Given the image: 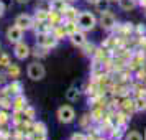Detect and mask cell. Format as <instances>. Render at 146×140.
<instances>
[{
	"instance_id": "obj_24",
	"label": "cell",
	"mask_w": 146,
	"mask_h": 140,
	"mask_svg": "<svg viewBox=\"0 0 146 140\" xmlns=\"http://www.w3.org/2000/svg\"><path fill=\"white\" fill-rule=\"evenodd\" d=\"M8 120H10V117H8V112L5 111V109H0V127L7 125Z\"/></svg>"
},
{
	"instance_id": "obj_29",
	"label": "cell",
	"mask_w": 146,
	"mask_h": 140,
	"mask_svg": "<svg viewBox=\"0 0 146 140\" xmlns=\"http://www.w3.org/2000/svg\"><path fill=\"white\" fill-rule=\"evenodd\" d=\"M3 13H5V3H3V2L0 0V18L3 17Z\"/></svg>"
},
{
	"instance_id": "obj_15",
	"label": "cell",
	"mask_w": 146,
	"mask_h": 140,
	"mask_svg": "<svg viewBox=\"0 0 146 140\" xmlns=\"http://www.w3.org/2000/svg\"><path fill=\"white\" fill-rule=\"evenodd\" d=\"M138 0H118V7L123 10V12H130L136 7Z\"/></svg>"
},
{
	"instance_id": "obj_21",
	"label": "cell",
	"mask_w": 146,
	"mask_h": 140,
	"mask_svg": "<svg viewBox=\"0 0 146 140\" xmlns=\"http://www.w3.org/2000/svg\"><path fill=\"white\" fill-rule=\"evenodd\" d=\"M10 64H12V60H10V56H8L7 53H0V68L7 69Z\"/></svg>"
},
{
	"instance_id": "obj_34",
	"label": "cell",
	"mask_w": 146,
	"mask_h": 140,
	"mask_svg": "<svg viewBox=\"0 0 146 140\" xmlns=\"http://www.w3.org/2000/svg\"><path fill=\"white\" fill-rule=\"evenodd\" d=\"M67 2H77V0H67Z\"/></svg>"
},
{
	"instance_id": "obj_36",
	"label": "cell",
	"mask_w": 146,
	"mask_h": 140,
	"mask_svg": "<svg viewBox=\"0 0 146 140\" xmlns=\"http://www.w3.org/2000/svg\"><path fill=\"white\" fill-rule=\"evenodd\" d=\"M145 140H146V130H145Z\"/></svg>"
},
{
	"instance_id": "obj_20",
	"label": "cell",
	"mask_w": 146,
	"mask_h": 140,
	"mask_svg": "<svg viewBox=\"0 0 146 140\" xmlns=\"http://www.w3.org/2000/svg\"><path fill=\"white\" fill-rule=\"evenodd\" d=\"M51 33L58 38V40H61V38H64V36H67V33H66V30H64V27L62 25H56V27L53 28V31Z\"/></svg>"
},
{
	"instance_id": "obj_19",
	"label": "cell",
	"mask_w": 146,
	"mask_h": 140,
	"mask_svg": "<svg viewBox=\"0 0 146 140\" xmlns=\"http://www.w3.org/2000/svg\"><path fill=\"white\" fill-rule=\"evenodd\" d=\"M5 71H7L8 78H13V79H17V78L20 76V68H18V64H13V63H12Z\"/></svg>"
},
{
	"instance_id": "obj_16",
	"label": "cell",
	"mask_w": 146,
	"mask_h": 140,
	"mask_svg": "<svg viewBox=\"0 0 146 140\" xmlns=\"http://www.w3.org/2000/svg\"><path fill=\"white\" fill-rule=\"evenodd\" d=\"M13 107V97L12 96H0V109H12Z\"/></svg>"
},
{
	"instance_id": "obj_5",
	"label": "cell",
	"mask_w": 146,
	"mask_h": 140,
	"mask_svg": "<svg viewBox=\"0 0 146 140\" xmlns=\"http://www.w3.org/2000/svg\"><path fill=\"white\" fill-rule=\"evenodd\" d=\"M76 119V111L71 106H61L58 109V120L62 124H71Z\"/></svg>"
},
{
	"instance_id": "obj_14",
	"label": "cell",
	"mask_w": 146,
	"mask_h": 140,
	"mask_svg": "<svg viewBox=\"0 0 146 140\" xmlns=\"http://www.w3.org/2000/svg\"><path fill=\"white\" fill-rule=\"evenodd\" d=\"M28 139L30 140H48V133L44 130H30L28 132Z\"/></svg>"
},
{
	"instance_id": "obj_28",
	"label": "cell",
	"mask_w": 146,
	"mask_h": 140,
	"mask_svg": "<svg viewBox=\"0 0 146 140\" xmlns=\"http://www.w3.org/2000/svg\"><path fill=\"white\" fill-rule=\"evenodd\" d=\"M71 140H89V139H87V137L84 135V133L77 132V133H74L72 137H71Z\"/></svg>"
},
{
	"instance_id": "obj_27",
	"label": "cell",
	"mask_w": 146,
	"mask_h": 140,
	"mask_svg": "<svg viewBox=\"0 0 146 140\" xmlns=\"http://www.w3.org/2000/svg\"><path fill=\"white\" fill-rule=\"evenodd\" d=\"M7 71H3V68L0 69V86H5V82H7Z\"/></svg>"
},
{
	"instance_id": "obj_4",
	"label": "cell",
	"mask_w": 146,
	"mask_h": 140,
	"mask_svg": "<svg viewBox=\"0 0 146 140\" xmlns=\"http://www.w3.org/2000/svg\"><path fill=\"white\" fill-rule=\"evenodd\" d=\"M99 23L104 30H113V28L117 27V18H115V15H113L110 10H102Z\"/></svg>"
},
{
	"instance_id": "obj_12",
	"label": "cell",
	"mask_w": 146,
	"mask_h": 140,
	"mask_svg": "<svg viewBox=\"0 0 146 140\" xmlns=\"http://www.w3.org/2000/svg\"><path fill=\"white\" fill-rule=\"evenodd\" d=\"M79 17V12L76 10L74 7H66V10L62 12V18L64 21H76Z\"/></svg>"
},
{
	"instance_id": "obj_6",
	"label": "cell",
	"mask_w": 146,
	"mask_h": 140,
	"mask_svg": "<svg viewBox=\"0 0 146 140\" xmlns=\"http://www.w3.org/2000/svg\"><path fill=\"white\" fill-rule=\"evenodd\" d=\"M15 25L18 28H21L23 31H28V30L35 28V17H31L28 13H20L15 18Z\"/></svg>"
},
{
	"instance_id": "obj_32",
	"label": "cell",
	"mask_w": 146,
	"mask_h": 140,
	"mask_svg": "<svg viewBox=\"0 0 146 140\" xmlns=\"http://www.w3.org/2000/svg\"><path fill=\"white\" fill-rule=\"evenodd\" d=\"M17 2H18V3H28L30 0H17Z\"/></svg>"
},
{
	"instance_id": "obj_10",
	"label": "cell",
	"mask_w": 146,
	"mask_h": 140,
	"mask_svg": "<svg viewBox=\"0 0 146 140\" xmlns=\"http://www.w3.org/2000/svg\"><path fill=\"white\" fill-rule=\"evenodd\" d=\"M27 97L23 96V94H18V96H13V111H23L25 107H27Z\"/></svg>"
},
{
	"instance_id": "obj_25",
	"label": "cell",
	"mask_w": 146,
	"mask_h": 140,
	"mask_svg": "<svg viewBox=\"0 0 146 140\" xmlns=\"http://www.w3.org/2000/svg\"><path fill=\"white\" fill-rule=\"evenodd\" d=\"M82 50H84V54H87V56L95 53V46H94L92 43H90V45H89V43H86V45L82 46Z\"/></svg>"
},
{
	"instance_id": "obj_17",
	"label": "cell",
	"mask_w": 146,
	"mask_h": 140,
	"mask_svg": "<svg viewBox=\"0 0 146 140\" xmlns=\"http://www.w3.org/2000/svg\"><path fill=\"white\" fill-rule=\"evenodd\" d=\"M66 99L71 100V102L77 100V99H79V89H77L76 86H71V87L66 91Z\"/></svg>"
},
{
	"instance_id": "obj_3",
	"label": "cell",
	"mask_w": 146,
	"mask_h": 140,
	"mask_svg": "<svg viewBox=\"0 0 146 140\" xmlns=\"http://www.w3.org/2000/svg\"><path fill=\"white\" fill-rule=\"evenodd\" d=\"M58 41L59 40H58L53 33H38L36 35V45L44 46V48H48V50L56 48L58 46Z\"/></svg>"
},
{
	"instance_id": "obj_33",
	"label": "cell",
	"mask_w": 146,
	"mask_h": 140,
	"mask_svg": "<svg viewBox=\"0 0 146 140\" xmlns=\"http://www.w3.org/2000/svg\"><path fill=\"white\" fill-rule=\"evenodd\" d=\"M139 3H141V5H145V7H146V0H139Z\"/></svg>"
},
{
	"instance_id": "obj_31",
	"label": "cell",
	"mask_w": 146,
	"mask_h": 140,
	"mask_svg": "<svg viewBox=\"0 0 146 140\" xmlns=\"http://www.w3.org/2000/svg\"><path fill=\"white\" fill-rule=\"evenodd\" d=\"M145 31H146L145 27H138V33H143V35H145Z\"/></svg>"
},
{
	"instance_id": "obj_30",
	"label": "cell",
	"mask_w": 146,
	"mask_h": 140,
	"mask_svg": "<svg viewBox=\"0 0 146 140\" xmlns=\"http://www.w3.org/2000/svg\"><path fill=\"white\" fill-rule=\"evenodd\" d=\"M86 2H87V3H90V5H99L102 0H86Z\"/></svg>"
},
{
	"instance_id": "obj_22",
	"label": "cell",
	"mask_w": 146,
	"mask_h": 140,
	"mask_svg": "<svg viewBox=\"0 0 146 140\" xmlns=\"http://www.w3.org/2000/svg\"><path fill=\"white\" fill-rule=\"evenodd\" d=\"M135 106H136V111H138V112H145L146 111V97H138V99H135Z\"/></svg>"
},
{
	"instance_id": "obj_7",
	"label": "cell",
	"mask_w": 146,
	"mask_h": 140,
	"mask_svg": "<svg viewBox=\"0 0 146 140\" xmlns=\"http://www.w3.org/2000/svg\"><path fill=\"white\" fill-rule=\"evenodd\" d=\"M13 54H15L17 60L23 61L31 54V50H30V46H28V43H25V41L21 40V41H18V43L13 45Z\"/></svg>"
},
{
	"instance_id": "obj_1",
	"label": "cell",
	"mask_w": 146,
	"mask_h": 140,
	"mask_svg": "<svg viewBox=\"0 0 146 140\" xmlns=\"http://www.w3.org/2000/svg\"><path fill=\"white\" fill-rule=\"evenodd\" d=\"M76 21H77L79 30H82V31H90L97 25V18L92 12H79V17Z\"/></svg>"
},
{
	"instance_id": "obj_2",
	"label": "cell",
	"mask_w": 146,
	"mask_h": 140,
	"mask_svg": "<svg viewBox=\"0 0 146 140\" xmlns=\"http://www.w3.org/2000/svg\"><path fill=\"white\" fill-rule=\"evenodd\" d=\"M27 76L31 81H41L46 76V69H44V66L41 64L40 61H33L27 68Z\"/></svg>"
},
{
	"instance_id": "obj_9",
	"label": "cell",
	"mask_w": 146,
	"mask_h": 140,
	"mask_svg": "<svg viewBox=\"0 0 146 140\" xmlns=\"http://www.w3.org/2000/svg\"><path fill=\"white\" fill-rule=\"evenodd\" d=\"M86 31H82V30H77L76 33H72L69 38H71V43H72L74 46H79V48H82L84 45L87 43V40H86Z\"/></svg>"
},
{
	"instance_id": "obj_13",
	"label": "cell",
	"mask_w": 146,
	"mask_h": 140,
	"mask_svg": "<svg viewBox=\"0 0 146 140\" xmlns=\"http://www.w3.org/2000/svg\"><path fill=\"white\" fill-rule=\"evenodd\" d=\"M8 91H10L12 96H18V94H21V91H23V84H21L18 79H12V82L8 84Z\"/></svg>"
},
{
	"instance_id": "obj_18",
	"label": "cell",
	"mask_w": 146,
	"mask_h": 140,
	"mask_svg": "<svg viewBox=\"0 0 146 140\" xmlns=\"http://www.w3.org/2000/svg\"><path fill=\"white\" fill-rule=\"evenodd\" d=\"M62 27H64V30H66L67 36H71L72 33H76V31L79 30V27H77V21H64V23H62Z\"/></svg>"
},
{
	"instance_id": "obj_11",
	"label": "cell",
	"mask_w": 146,
	"mask_h": 140,
	"mask_svg": "<svg viewBox=\"0 0 146 140\" xmlns=\"http://www.w3.org/2000/svg\"><path fill=\"white\" fill-rule=\"evenodd\" d=\"M67 7V0H49V10L54 12H64Z\"/></svg>"
},
{
	"instance_id": "obj_26",
	"label": "cell",
	"mask_w": 146,
	"mask_h": 140,
	"mask_svg": "<svg viewBox=\"0 0 146 140\" xmlns=\"http://www.w3.org/2000/svg\"><path fill=\"white\" fill-rule=\"evenodd\" d=\"M23 111H25V115H27V119H28V120H33V117H35V109H33V107L27 106L25 109H23Z\"/></svg>"
},
{
	"instance_id": "obj_8",
	"label": "cell",
	"mask_w": 146,
	"mask_h": 140,
	"mask_svg": "<svg viewBox=\"0 0 146 140\" xmlns=\"http://www.w3.org/2000/svg\"><path fill=\"white\" fill-rule=\"evenodd\" d=\"M23 30L21 28H18L17 25H12V27H8L7 28V33H5V36H7V40H8V43H18V41H21L23 40Z\"/></svg>"
},
{
	"instance_id": "obj_35",
	"label": "cell",
	"mask_w": 146,
	"mask_h": 140,
	"mask_svg": "<svg viewBox=\"0 0 146 140\" xmlns=\"http://www.w3.org/2000/svg\"><path fill=\"white\" fill-rule=\"evenodd\" d=\"M108 2H118V0H108Z\"/></svg>"
},
{
	"instance_id": "obj_23",
	"label": "cell",
	"mask_w": 146,
	"mask_h": 140,
	"mask_svg": "<svg viewBox=\"0 0 146 140\" xmlns=\"http://www.w3.org/2000/svg\"><path fill=\"white\" fill-rule=\"evenodd\" d=\"M125 140H145L143 139V135L139 132H136V130H131V132H128L125 135Z\"/></svg>"
}]
</instances>
